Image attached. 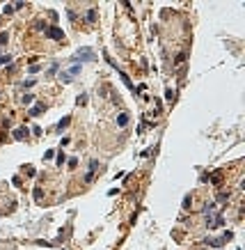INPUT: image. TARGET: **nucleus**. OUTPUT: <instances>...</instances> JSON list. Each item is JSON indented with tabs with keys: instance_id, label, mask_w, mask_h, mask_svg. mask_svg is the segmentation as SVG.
<instances>
[{
	"instance_id": "obj_12",
	"label": "nucleus",
	"mask_w": 245,
	"mask_h": 250,
	"mask_svg": "<svg viewBox=\"0 0 245 250\" xmlns=\"http://www.w3.org/2000/svg\"><path fill=\"white\" fill-rule=\"evenodd\" d=\"M34 200L42 202V188H34Z\"/></svg>"
},
{
	"instance_id": "obj_4",
	"label": "nucleus",
	"mask_w": 245,
	"mask_h": 250,
	"mask_svg": "<svg viewBox=\"0 0 245 250\" xmlns=\"http://www.w3.org/2000/svg\"><path fill=\"white\" fill-rule=\"evenodd\" d=\"M28 133H30V131H28L25 126H21V129H16V131H14V138H16V140H23Z\"/></svg>"
},
{
	"instance_id": "obj_7",
	"label": "nucleus",
	"mask_w": 245,
	"mask_h": 250,
	"mask_svg": "<svg viewBox=\"0 0 245 250\" xmlns=\"http://www.w3.org/2000/svg\"><path fill=\"white\" fill-rule=\"evenodd\" d=\"M190 204H192V197L186 195V197H183V211H190Z\"/></svg>"
},
{
	"instance_id": "obj_11",
	"label": "nucleus",
	"mask_w": 245,
	"mask_h": 250,
	"mask_svg": "<svg viewBox=\"0 0 245 250\" xmlns=\"http://www.w3.org/2000/svg\"><path fill=\"white\" fill-rule=\"evenodd\" d=\"M85 103H87V94H80L78 96V106H85Z\"/></svg>"
},
{
	"instance_id": "obj_1",
	"label": "nucleus",
	"mask_w": 245,
	"mask_h": 250,
	"mask_svg": "<svg viewBox=\"0 0 245 250\" xmlns=\"http://www.w3.org/2000/svg\"><path fill=\"white\" fill-rule=\"evenodd\" d=\"M78 74H80V67L76 65V67H71V69H67V71H62V74H60V80H62V83H71V78H76Z\"/></svg>"
},
{
	"instance_id": "obj_6",
	"label": "nucleus",
	"mask_w": 245,
	"mask_h": 250,
	"mask_svg": "<svg viewBox=\"0 0 245 250\" xmlns=\"http://www.w3.org/2000/svg\"><path fill=\"white\" fill-rule=\"evenodd\" d=\"M117 124H119V126H126V124H128V115H126V113H121L119 117H117Z\"/></svg>"
},
{
	"instance_id": "obj_10",
	"label": "nucleus",
	"mask_w": 245,
	"mask_h": 250,
	"mask_svg": "<svg viewBox=\"0 0 245 250\" xmlns=\"http://www.w3.org/2000/svg\"><path fill=\"white\" fill-rule=\"evenodd\" d=\"M67 124H69V117H64V119L60 122V124H57V131H62V129H64V126H67Z\"/></svg>"
},
{
	"instance_id": "obj_2",
	"label": "nucleus",
	"mask_w": 245,
	"mask_h": 250,
	"mask_svg": "<svg viewBox=\"0 0 245 250\" xmlns=\"http://www.w3.org/2000/svg\"><path fill=\"white\" fill-rule=\"evenodd\" d=\"M76 60H85V62H94L96 60V55L92 53L90 48H83V51H78V53H76Z\"/></svg>"
},
{
	"instance_id": "obj_13",
	"label": "nucleus",
	"mask_w": 245,
	"mask_h": 250,
	"mask_svg": "<svg viewBox=\"0 0 245 250\" xmlns=\"http://www.w3.org/2000/svg\"><path fill=\"white\" fill-rule=\"evenodd\" d=\"M32 99H34L32 94H25V96H23V103H25V106H28V103H32Z\"/></svg>"
},
{
	"instance_id": "obj_16",
	"label": "nucleus",
	"mask_w": 245,
	"mask_h": 250,
	"mask_svg": "<svg viewBox=\"0 0 245 250\" xmlns=\"http://www.w3.org/2000/svg\"><path fill=\"white\" fill-rule=\"evenodd\" d=\"M9 60H11V57H9V55H7V57H5V55H2V57H0V65H7V62H9Z\"/></svg>"
},
{
	"instance_id": "obj_14",
	"label": "nucleus",
	"mask_w": 245,
	"mask_h": 250,
	"mask_svg": "<svg viewBox=\"0 0 245 250\" xmlns=\"http://www.w3.org/2000/svg\"><path fill=\"white\" fill-rule=\"evenodd\" d=\"M165 96H167V101H174V92H172V90H167Z\"/></svg>"
},
{
	"instance_id": "obj_8",
	"label": "nucleus",
	"mask_w": 245,
	"mask_h": 250,
	"mask_svg": "<svg viewBox=\"0 0 245 250\" xmlns=\"http://www.w3.org/2000/svg\"><path fill=\"white\" fill-rule=\"evenodd\" d=\"M87 21H90V23H94V21H96V11H94V9L87 11Z\"/></svg>"
},
{
	"instance_id": "obj_5",
	"label": "nucleus",
	"mask_w": 245,
	"mask_h": 250,
	"mask_svg": "<svg viewBox=\"0 0 245 250\" xmlns=\"http://www.w3.org/2000/svg\"><path fill=\"white\" fill-rule=\"evenodd\" d=\"M119 76H121V80H124V83H126V87H128V90H133V92H135V87H133V83H131V78H128V76H126V74H124V71H119Z\"/></svg>"
},
{
	"instance_id": "obj_15",
	"label": "nucleus",
	"mask_w": 245,
	"mask_h": 250,
	"mask_svg": "<svg viewBox=\"0 0 245 250\" xmlns=\"http://www.w3.org/2000/svg\"><path fill=\"white\" fill-rule=\"evenodd\" d=\"M218 200H220V202H225V200H229V193H220V195H218Z\"/></svg>"
},
{
	"instance_id": "obj_9",
	"label": "nucleus",
	"mask_w": 245,
	"mask_h": 250,
	"mask_svg": "<svg viewBox=\"0 0 245 250\" xmlns=\"http://www.w3.org/2000/svg\"><path fill=\"white\" fill-rule=\"evenodd\" d=\"M39 113H44V106H34L32 110H30V115L34 117V115H39Z\"/></svg>"
},
{
	"instance_id": "obj_3",
	"label": "nucleus",
	"mask_w": 245,
	"mask_h": 250,
	"mask_svg": "<svg viewBox=\"0 0 245 250\" xmlns=\"http://www.w3.org/2000/svg\"><path fill=\"white\" fill-rule=\"evenodd\" d=\"M46 37H50V39H64V32L60 30V28H48V30H46Z\"/></svg>"
}]
</instances>
